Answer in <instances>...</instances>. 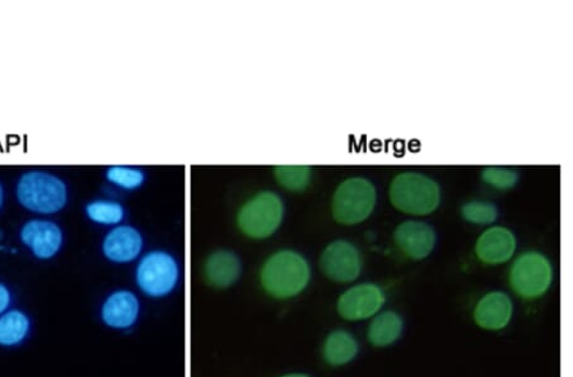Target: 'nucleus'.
Wrapping results in <instances>:
<instances>
[{
  "instance_id": "1a4fd4ad",
  "label": "nucleus",
  "mask_w": 573,
  "mask_h": 377,
  "mask_svg": "<svg viewBox=\"0 0 573 377\" xmlns=\"http://www.w3.org/2000/svg\"><path fill=\"white\" fill-rule=\"evenodd\" d=\"M386 295L372 283L354 285L341 294L336 300V313L345 322H365L372 320L385 307Z\"/></svg>"
},
{
  "instance_id": "a211bd4d",
  "label": "nucleus",
  "mask_w": 573,
  "mask_h": 377,
  "mask_svg": "<svg viewBox=\"0 0 573 377\" xmlns=\"http://www.w3.org/2000/svg\"><path fill=\"white\" fill-rule=\"evenodd\" d=\"M403 332V316L394 310H384L372 317L367 329V339L377 349H387L399 341Z\"/></svg>"
},
{
  "instance_id": "9b49d317",
  "label": "nucleus",
  "mask_w": 573,
  "mask_h": 377,
  "mask_svg": "<svg viewBox=\"0 0 573 377\" xmlns=\"http://www.w3.org/2000/svg\"><path fill=\"white\" fill-rule=\"evenodd\" d=\"M141 313V300L130 290H116L109 294L100 308L101 322L107 328L119 332L136 327Z\"/></svg>"
},
{
  "instance_id": "4468645a",
  "label": "nucleus",
  "mask_w": 573,
  "mask_h": 377,
  "mask_svg": "<svg viewBox=\"0 0 573 377\" xmlns=\"http://www.w3.org/2000/svg\"><path fill=\"white\" fill-rule=\"evenodd\" d=\"M144 248V239L138 229L119 225L110 231L102 242V253L116 264H127L138 260Z\"/></svg>"
},
{
  "instance_id": "f3484780",
  "label": "nucleus",
  "mask_w": 573,
  "mask_h": 377,
  "mask_svg": "<svg viewBox=\"0 0 573 377\" xmlns=\"http://www.w3.org/2000/svg\"><path fill=\"white\" fill-rule=\"evenodd\" d=\"M359 344L351 332L335 329L330 332L321 344V358L330 367H343L358 356Z\"/></svg>"
},
{
  "instance_id": "ddd939ff",
  "label": "nucleus",
  "mask_w": 573,
  "mask_h": 377,
  "mask_svg": "<svg viewBox=\"0 0 573 377\" xmlns=\"http://www.w3.org/2000/svg\"><path fill=\"white\" fill-rule=\"evenodd\" d=\"M518 248L515 234L505 226H491L475 243V256L484 264L499 265L512 260Z\"/></svg>"
},
{
  "instance_id": "5701e85b",
  "label": "nucleus",
  "mask_w": 573,
  "mask_h": 377,
  "mask_svg": "<svg viewBox=\"0 0 573 377\" xmlns=\"http://www.w3.org/2000/svg\"><path fill=\"white\" fill-rule=\"evenodd\" d=\"M461 216L470 224L489 225L497 220L498 209L488 202H470L461 207Z\"/></svg>"
},
{
  "instance_id": "b1692460",
  "label": "nucleus",
  "mask_w": 573,
  "mask_h": 377,
  "mask_svg": "<svg viewBox=\"0 0 573 377\" xmlns=\"http://www.w3.org/2000/svg\"><path fill=\"white\" fill-rule=\"evenodd\" d=\"M482 180L491 187L506 191L517 186L519 174L513 169L488 167L483 169Z\"/></svg>"
},
{
  "instance_id": "f8f14e48",
  "label": "nucleus",
  "mask_w": 573,
  "mask_h": 377,
  "mask_svg": "<svg viewBox=\"0 0 573 377\" xmlns=\"http://www.w3.org/2000/svg\"><path fill=\"white\" fill-rule=\"evenodd\" d=\"M244 273V263L237 251L217 249L203 263L204 283L215 290H227L237 285Z\"/></svg>"
},
{
  "instance_id": "7ed1b4c3",
  "label": "nucleus",
  "mask_w": 573,
  "mask_h": 377,
  "mask_svg": "<svg viewBox=\"0 0 573 377\" xmlns=\"http://www.w3.org/2000/svg\"><path fill=\"white\" fill-rule=\"evenodd\" d=\"M284 203L273 191H260L241 205L237 224L242 235L253 240L271 238L282 226Z\"/></svg>"
},
{
  "instance_id": "4be33fe9",
  "label": "nucleus",
  "mask_w": 573,
  "mask_h": 377,
  "mask_svg": "<svg viewBox=\"0 0 573 377\" xmlns=\"http://www.w3.org/2000/svg\"><path fill=\"white\" fill-rule=\"evenodd\" d=\"M106 179L116 187L135 191L143 186L145 173L139 168L115 166L107 169Z\"/></svg>"
},
{
  "instance_id": "39448f33",
  "label": "nucleus",
  "mask_w": 573,
  "mask_h": 377,
  "mask_svg": "<svg viewBox=\"0 0 573 377\" xmlns=\"http://www.w3.org/2000/svg\"><path fill=\"white\" fill-rule=\"evenodd\" d=\"M378 203L373 183L362 177H352L336 187L332 197V217L338 224L354 226L372 216Z\"/></svg>"
},
{
  "instance_id": "9d476101",
  "label": "nucleus",
  "mask_w": 573,
  "mask_h": 377,
  "mask_svg": "<svg viewBox=\"0 0 573 377\" xmlns=\"http://www.w3.org/2000/svg\"><path fill=\"white\" fill-rule=\"evenodd\" d=\"M393 238L395 246L411 261L425 260L437 243L435 229L417 220L403 221L395 227Z\"/></svg>"
},
{
  "instance_id": "412c9836",
  "label": "nucleus",
  "mask_w": 573,
  "mask_h": 377,
  "mask_svg": "<svg viewBox=\"0 0 573 377\" xmlns=\"http://www.w3.org/2000/svg\"><path fill=\"white\" fill-rule=\"evenodd\" d=\"M88 219L100 225H117L125 218V210L122 204L109 202V199H98L86 206Z\"/></svg>"
},
{
  "instance_id": "393cba45",
  "label": "nucleus",
  "mask_w": 573,
  "mask_h": 377,
  "mask_svg": "<svg viewBox=\"0 0 573 377\" xmlns=\"http://www.w3.org/2000/svg\"><path fill=\"white\" fill-rule=\"evenodd\" d=\"M12 304V294L10 288L3 284H0V315L9 312V308Z\"/></svg>"
},
{
  "instance_id": "f257e3e1",
  "label": "nucleus",
  "mask_w": 573,
  "mask_h": 377,
  "mask_svg": "<svg viewBox=\"0 0 573 377\" xmlns=\"http://www.w3.org/2000/svg\"><path fill=\"white\" fill-rule=\"evenodd\" d=\"M313 277L310 262L293 249H279L263 262L259 271L262 290L269 298L285 301L303 294Z\"/></svg>"
},
{
  "instance_id": "2eb2a0df",
  "label": "nucleus",
  "mask_w": 573,
  "mask_h": 377,
  "mask_svg": "<svg viewBox=\"0 0 573 377\" xmlns=\"http://www.w3.org/2000/svg\"><path fill=\"white\" fill-rule=\"evenodd\" d=\"M513 316V302L502 291H491L476 302L474 322L476 327L488 332H499L509 327Z\"/></svg>"
},
{
  "instance_id": "aec40b11",
  "label": "nucleus",
  "mask_w": 573,
  "mask_h": 377,
  "mask_svg": "<svg viewBox=\"0 0 573 377\" xmlns=\"http://www.w3.org/2000/svg\"><path fill=\"white\" fill-rule=\"evenodd\" d=\"M273 174L279 186L291 192H304L313 179L311 167L308 166H277Z\"/></svg>"
},
{
  "instance_id": "f03ea898",
  "label": "nucleus",
  "mask_w": 573,
  "mask_h": 377,
  "mask_svg": "<svg viewBox=\"0 0 573 377\" xmlns=\"http://www.w3.org/2000/svg\"><path fill=\"white\" fill-rule=\"evenodd\" d=\"M181 264L171 251L151 250L139 260L136 284L144 297L163 300L178 290L181 283Z\"/></svg>"
},
{
  "instance_id": "6e6552de",
  "label": "nucleus",
  "mask_w": 573,
  "mask_h": 377,
  "mask_svg": "<svg viewBox=\"0 0 573 377\" xmlns=\"http://www.w3.org/2000/svg\"><path fill=\"white\" fill-rule=\"evenodd\" d=\"M320 271L328 280L336 284H352L361 276L364 260L361 251L354 243L338 239L329 243L321 251Z\"/></svg>"
},
{
  "instance_id": "0eeeda50",
  "label": "nucleus",
  "mask_w": 573,
  "mask_h": 377,
  "mask_svg": "<svg viewBox=\"0 0 573 377\" xmlns=\"http://www.w3.org/2000/svg\"><path fill=\"white\" fill-rule=\"evenodd\" d=\"M17 197L26 209L49 216L67 205L68 191L65 183L54 174L29 172L20 180Z\"/></svg>"
},
{
  "instance_id": "dca6fc26",
  "label": "nucleus",
  "mask_w": 573,
  "mask_h": 377,
  "mask_svg": "<svg viewBox=\"0 0 573 377\" xmlns=\"http://www.w3.org/2000/svg\"><path fill=\"white\" fill-rule=\"evenodd\" d=\"M21 240L39 260H50L63 246V233L51 221L33 220L22 227Z\"/></svg>"
},
{
  "instance_id": "6ab92c4d",
  "label": "nucleus",
  "mask_w": 573,
  "mask_h": 377,
  "mask_svg": "<svg viewBox=\"0 0 573 377\" xmlns=\"http://www.w3.org/2000/svg\"><path fill=\"white\" fill-rule=\"evenodd\" d=\"M31 330V321L21 310H9L0 315V346L16 347L25 341Z\"/></svg>"
},
{
  "instance_id": "20e7f679",
  "label": "nucleus",
  "mask_w": 573,
  "mask_h": 377,
  "mask_svg": "<svg viewBox=\"0 0 573 377\" xmlns=\"http://www.w3.org/2000/svg\"><path fill=\"white\" fill-rule=\"evenodd\" d=\"M389 198L396 210L411 217H428L438 209L441 190L431 177L404 172L394 177Z\"/></svg>"
},
{
  "instance_id": "423d86ee",
  "label": "nucleus",
  "mask_w": 573,
  "mask_h": 377,
  "mask_svg": "<svg viewBox=\"0 0 573 377\" xmlns=\"http://www.w3.org/2000/svg\"><path fill=\"white\" fill-rule=\"evenodd\" d=\"M553 265L540 251L529 250L513 261L509 283L512 291L524 300H536L548 292L553 284Z\"/></svg>"
},
{
  "instance_id": "bb28decb",
  "label": "nucleus",
  "mask_w": 573,
  "mask_h": 377,
  "mask_svg": "<svg viewBox=\"0 0 573 377\" xmlns=\"http://www.w3.org/2000/svg\"><path fill=\"white\" fill-rule=\"evenodd\" d=\"M3 205V188L0 186V207Z\"/></svg>"
},
{
  "instance_id": "a878e982",
  "label": "nucleus",
  "mask_w": 573,
  "mask_h": 377,
  "mask_svg": "<svg viewBox=\"0 0 573 377\" xmlns=\"http://www.w3.org/2000/svg\"><path fill=\"white\" fill-rule=\"evenodd\" d=\"M278 377H313L311 375L305 373H289Z\"/></svg>"
}]
</instances>
